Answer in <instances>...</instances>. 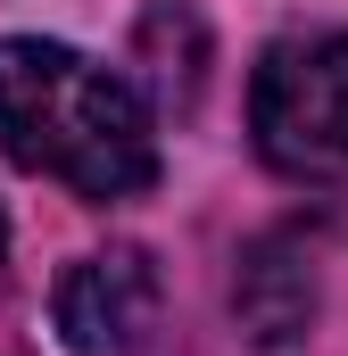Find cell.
<instances>
[{
    "mask_svg": "<svg viewBox=\"0 0 348 356\" xmlns=\"http://www.w3.org/2000/svg\"><path fill=\"white\" fill-rule=\"evenodd\" d=\"M0 149L25 175H50L91 207H116L158 182V116L116 67L42 33H8L0 42Z\"/></svg>",
    "mask_w": 348,
    "mask_h": 356,
    "instance_id": "cell-1",
    "label": "cell"
},
{
    "mask_svg": "<svg viewBox=\"0 0 348 356\" xmlns=\"http://www.w3.org/2000/svg\"><path fill=\"white\" fill-rule=\"evenodd\" d=\"M249 133L274 175H348V33H290L249 75Z\"/></svg>",
    "mask_w": 348,
    "mask_h": 356,
    "instance_id": "cell-2",
    "label": "cell"
},
{
    "mask_svg": "<svg viewBox=\"0 0 348 356\" xmlns=\"http://www.w3.org/2000/svg\"><path fill=\"white\" fill-rule=\"evenodd\" d=\"M158 298L166 290H158V266L141 249H100V257H75L58 273L50 315H58V340L75 356H133L158 332Z\"/></svg>",
    "mask_w": 348,
    "mask_h": 356,
    "instance_id": "cell-3",
    "label": "cell"
},
{
    "mask_svg": "<svg viewBox=\"0 0 348 356\" xmlns=\"http://www.w3.org/2000/svg\"><path fill=\"white\" fill-rule=\"evenodd\" d=\"M232 307H241L249 340L282 348V340H299V332H307V315H315V273L299 266L282 241H265L258 257H249V273H241V290H232Z\"/></svg>",
    "mask_w": 348,
    "mask_h": 356,
    "instance_id": "cell-4",
    "label": "cell"
},
{
    "mask_svg": "<svg viewBox=\"0 0 348 356\" xmlns=\"http://www.w3.org/2000/svg\"><path fill=\"white\" fill-rule=\"evenodd\" d=\"M0 290H8V224H0Z\"/></svg>",
    "mask_w": 348,
    "mask_h": 356,
    "instance_id": "cell-5",
    "label": "cell"
}]
</instances>
